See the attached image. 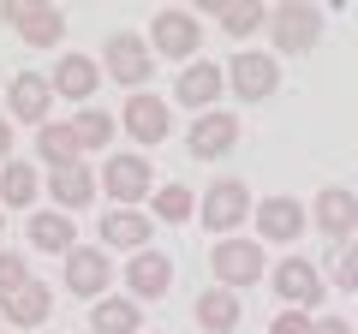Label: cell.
Instances as JSON below:
<instances>
[{"label":"cell","mask_w":358,"mask_h":334,"mask_svg":"<svg viewBox=\"0 0 358 334\" xmlns=\"http://www.w3.org/2000/svg\"><path fill=\"white\" fill-rule=\"evenodd\" d=\"M209 269H215V286H257L268 281V257H263V239H215L209 251Z\"/></svg>","instance_id":"1"},{"label":"cell","mask_w":358,"mask_h":334,"mask_svg":"<svg viewBox=\"0 0 358 334\" xmlns=\"http://www.w3.org/2000/svg\"><path fill=\"white\" fill-rule=\"evenodd\" d=\"M102 72L114 78V84H126V90H143L150 72H155L150 36H138V30H114V36H108V54H102Z\"/></svg>","instance_id":"2"},{"label":"cell","mask_w":358,"mask_h":334,"mask_svg":"<svg viewBox=\"0 0 358 334\" xmlns=\"http://www.w3.org/2000/svg\"><path fill=\"white\" fill-rule=\"evenodd\" d=\"M268 36H275V48H281V54L317 48V36H322V6H310V0H281V6L268 13Z\"/></svg>","instance_id":"3"},{"label":"cell","mask_w":358,"mask_h":334,"mask_svg":"<svg viewBox=\"0 0 358 334\" xmlns=\"http://www.w3.org/2000/svg\"><path fill=\"white\" fill-rule=\"evenodd\" d=\"M268 286H275V298H281L287 310H317L322 305V269L317 263H305V257H281L275 269H268Z\"/></svg>","instance_id":"4"},{"label":"cell","mask_w":358,"mask_h":334,"mask_svg":"<svg viewBox=\"0 0 358 334\" xmlns=\"http://www.w3.org/2000/svg\"><path fill=\"white\" fill-rule=\"evenodd\" d=\"M275 84H281V66H275V54H268V48H239L227 60V90L245 96V102L275 96Z\"/></svg>","instance_id":"5"},{"label":"cell","mask_w":358,"mask_h":334,"mask_svg":"<svg viewBox=\"0 0 358 334\" xmlns=\"http://www.w3.org/2000/svg\"><path fill=\"white\" fill-rule=\"evenodd\" d=\"M150 48L162 54V60H185L192 66V54L203 48V24H197L192 13H179V6H167V13L150 18Z\"/></svg>","instance_id":"6"},{"label":"cell","mask_w":358,"mask_h":334,"mask_svg":"<svg viewBox=\"0 0 358 334\" xmlns=\"http://www.w3.org/2000/svg\"><path fill=\"white\" fill-rule=\"evenodd\" d=\"M108 286H114L108 245H78L72 257H66V293L72 298H108Z\"/></svg>","instance_id":"7"},{"label":"cell","mask_w":358,"mask_h":334,"mask_svg":"<svg viewBox=\"0 0 358 334\" xmlns=\"http://www.w3.org/2000/svg\"><path fill=\"white\" fill-rule=\"evenodd\" d=\"M6 24L24 36V48H60V36H66V13L48 6V0H13Z\"/></svg>","instance_id":"8"},{"label":"cell","mask_w":358,"mask_h":334,"mask_svg":"<svg viewBox=\"0 0 358 334\" xmlns=\"http://www.w3.org/2000/svg\"><path fill=\"white\" fill-rule=\"evenodd\" d=\"M102 191L114 197L120 209L143 203V197L155 191V173H150V161H143V155H108V161H102Z\"/></svg>","instance_id":"9"},{"label":"cell","mask_w":358,"mask_h":334,"mask_svg":"<svg viewBox=\"0 0 358 334\" xmlns=\"http://www.w3.org/2000/svg\"><path fill=\"white\" fill-rule=\"evenodd\" d=\"M221 96H227V66H215V60H192L179 72V84H173V102L197 108V114H215Z\"/></svg>","instance_id":"10"},{"label":"cell","mask_w":358,"mask_h":334,"mask_svg":"<svg viewBox=\"0 0 358 334\" xmlns=\"http://www.w3.org/2000/svg\"><path fill=\"white\" fill-rule=\"evenodd\" d=\"M197 215H203L209 233H233L245 215H251V185L245 180H215L203 191V203H197Z\"/></svg>","instance_id":"11"},{"label":"cell","mask_w":358,"mask_h":334,"mask_svg":"<svg viewBox=\"0 0 358 334\" xmlns=\"http://www.w3.org/2000/svg\"><path fill=\"white\" fill-rule=\"evenodd\" d=\"M48 108H54V84L48 72H18L6 84V119H24V126H48Z\"/></svg>","instance_id":"12"},{"label":"cell","mask_w":358,"mask_h":334,"mask_svg":"<svg viewBox=\"0 0 358 334\" xmlns=\"http://www.w3.org/2000/svg\"><path fill=\"white\" fill-rule=\"evenodd\" d=\"M305 203H299V197H263V203H257V239H268V245H293L299 233H305Z\"/></svg>","instance_id":"13"},{"label":"cell","mask_w":358,"mask_h":334,"mask_svg":"<svg viewBox=\"0 0 358 334\" xmlns=\"http://www.w3.org/2000/svg\"><path fill=\"white\" fill-rule=\"evenodd\" d=\"M233 143H239V114L215 108V114H197V126H192V138H185V150H192L197 161H221Z\"/></svg>","instance_id":"14"},{"label":"cell","mask_w":358,"mask_h":334,"mask_svg":"<svg viewBox=\"0 0 358 334\" xmlns=\"http://www.w3.org/2000/svg\"><path fill=\"white\" fill-rule=\"evenodd\" d=\"M48 84H54V96L90 108V96L102 90V60H90V54H60V66L48 72Z\"/></svg>","instance_id":"15"},{"label":"cell","mask_w":358,"mask_h":334,"mask_svg":"<svg viewBox=\"0 0 358 334\" xmlns=\"http://www.w3.org/2000/svg\"><path fill=\"white\" fill-rule=\"evenodd\" d=\"M120 126L131 131V143H162L167 131H173V114H167L162 96L138 90V96H126V114H120Z\"/></svg>","instance_id":"16"},{"label":"cell","mask_w":358,"mask_h":334,"mask_svg":"<svg viewBox=\"0 0 358 334\" xmlns=\"http://www.w3.org/2000/svg\"><path fill=\"white\" fill-rule=\"evenodd\" d=\"M317 227L329 233L334 245H346L358 233V191H346V185H322V191H317Z\"/></svg>","instance_id":"17"},{"label":"cell","mask_w":358,"mask_h":334,"mask_svg":"<svg viewBox=\"0 0 358 334\" xmlns=\"http://www.w3.org/2000/svg\"><path fill=\"white\" fill-rule=\"evenodd\" d=\"M96 191H102V173L96 167H66V173H48V197L60 215H78V209L96 203Z\"/></svg>","instance_id":"18"},{"label":"cell","mask_w":358,"mask_h":334,"mask_svg":"<svg viewBox=\"0 0 358 334\" xmlns=\"http://www.w3.org/2000/svg\"><path fill=\"white\" fill-rule=\"evenodd\" d=\"M102 239H108V251H150V239H155V221L143 215V209H108L102 215Z\"/></svg>","instance_id":"19"},{"label":"cell","mask_w":358,"mask_h":334,"mask_svg":"<svg viewBox=\"0 0 358 334\" xmlns=\"http://www.w3.org/2000/svg\"><path fill=\"white\" fill-rule=\"evenodd\" d=\"M126 286L138 305H150V298H167V286H173V263L162 257V251H138V257L126 263Z\"/></svg>","instance_id":"20"},{"label":"cell","mask_w":358,"mask_h":334,"mask_svg":"<svg viewBox=\"0 0 358 334\" xmlns=\"http://www.w3.org/2000/svg\"><path fill=\"white\" fill-rule=\"evenodd\" d=\"M30 245H36L42 257H72V251H78L72 215H60V209H36V215H30Z\"/></svg>","instance_id":"21"},{"label":"cell","mask_w":358,"mask_h":334,"mask_svg":"<svg viewBox=\"0 0 358 334\" xmlns=\"http://www.w3.org/2000/svg\"><path fill=\"white\" fill-rule=\"evenodd\" d=\"M192 317H197L203 334H233L239 328V293H233V286H203L197 305H192Z\"/></svg>","instance_id":"22"},{"label":"cell","mask_w":358,"mask_h":334,"mask_svg":"<svg viewBox=\"0 0 358 334\" xmlns=\"http://www.w3.org/2000/svg\"><path fill=\"white\" fill-rule=\"evenodd\" d=\"M90 328L96 334H143V310L131 293H108L90 305Z\"/></svg>","instance_id":"23"},{"label":"cell","mask_w":358,"mask_h":334,"mask_svg":"<svg viewBox=\"0 0 358 334\" xmlns=\"http://www.w3.org/2000/svg\"><path fill=\"white\" fill-rule=\"evenodd\" d=\"M36 161H48V173H66V167H84V150H78V131H72V119L66 126H42L36 131Z\"/></svg>","instance_id":"24"},{"label":"cell","mask_w":358,"mask_h":334,"mask_svg":"<svg viewBox=\"0 0 358 334\" xmlns=\"http://www.w3.org/2000/svg\"><path fill=\"white\" fill-rule=\"evenodd\" d=\"M0 310H6V322H13V328H36V322H48V310H54V293H48L42 281H30L24 293H13V298H6Z\"/></svg>","instance_id":"25"},{"label":"cell","mask_w":358,"mask_h":334,"mask_svg":"<svg viewBox=\"0 0 358 334\" xmlns=\"http://www.w3.org/2000/svg\"><path fill=\"white\" fill-rule=\"evenodd\" d=\"M36 191H42V180H36L30 161H6L0 167V209H30Z\"/></svg>","instance_id":"26"},{"label":"cell","mask_w":358,"mask_h":334,"mask_svg":"<svg viewBox=\"0 0 358 334\" xmlns=\"http://www.w3.org/2000/svg\"><path fill=\"white\" fill-rule=\"evenodd\" d=\"M215 18H221V30H227V36L251 42L257 30L268 24V6H263V0H227V6H215Z\"/></svg>","instance_id":"27"},{"label":"cell","mask_w":358,"mask_h":334,"mask_svg":"<svg viewBox=\"0 0 358 334\" xmlns=\"http://www.w3.org/2000/svg\"><path fill=\"white\" fill-rule=\"evenodd\" d=\"M72 131H78V150H108L114 143V131H120V119L114 114H102V108H78V119H72Z\"/></svg>","instance_id":"28"},{"label":"cell","mask_w":358,"mask_h":334,"mask_svg":"<svg viewBox=\"0 0 358 334\" xmlns=\"http://www.w3.org/2000/svg\"><path fill=\"white\" fill-rule=\"evenodd\" d=\"M192 215H197V197H192V185H162V191H155V221L179 227V221H192Z\"/></svg>","instance_id":"29"},{"label":"cell","mask_w":358,"mask_h":334,"mask_svg":"<svg viewBox=\"0 0 358 334\" xmlns=\"http://www.w3.org/2000/svg\"><path fill=\"white\" fill-rule=\"evenodd\" d=\"M329 275L334 286H358V239H346V245H329Z\"/></svg>","instance_id":"30"},{"label":"cell","mask_w":358,"mask_h":334,"mask_svg":"<svg viewBox=\"0 0 358 334\" xmlns=\"http://www.w3.org/2000/svg\"><path fill=\"white\" fill-rule=\"evenodd\" d=\"M24 286H30L24 257H18V251H0V305H6L13 293H24Z\"/></svg>","instance_id":"31"},{"label":"cell","mask_w":358,"mask_h":334,"mask_svg":"<svg viewBox=\"0 0 358 334\" xmlns=\"http://www.w3.org/2000/svg\"><path fill=\"white\" fill-rule=\"evenodd\" d=\"M268 334H317V322H310V310H281L268 322Z\"/></svg>","instance_id":"32"},{"label":"cell","mask_w":358,"mask_h":334,"mask_svg":"<svg viewBox=\"0 0 358 334\" xmlns=\"http://www.w3.org/2000/svg\"><path fill=\"white\" fill-rule=\"evenodd\" d=\"M6 161H13V119L0 114V167H6Z\"/></svg>","instance_id":"33"},{"label":"cell","mask_w":358,"mask_h":334,"mask_svg":"<svg viewBox=\"0 0 358 334\" xmlns=\"http://www.w3.org/2000/svg\"><path fill=\"white\" fill-rule=\"evenodd\" d=\"M317 334H358V328H346V317H322Z\"/></svg>","instance_id":"34"},{"label":"cell","mask_w":358,"mask_h":334,"mask_svg":"<svg viewBox=\"0 0 358 334\" xmlns=\"http://www.w3.org/2000/svg\"><path fill=\"white\" fill-rule=\"evenodd\" d=\"M352 328H358V322H352Z\"/></svg>","instance_id":"35"}]
</instances>
